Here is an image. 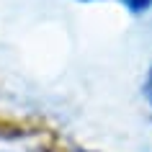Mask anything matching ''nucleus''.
I'll use <instances>...</instances> for the list:
<instances>
[{
    "label": "nucleus",
    "mask_w": 152,
    "mask_h": 152,
    "mask_svg": "<svg viewBox=\"0 0 152 152\" xmlns=\"http://www.w3.org/2000/svg\"><path fill=\"white\" fill-rule=\"evenodd\" d=\"M77 152H88V150H77Z\"/></svg>",
    "instance_id": "obj_4"
},
{
    "label": "nucleus",
    "mask_w": 152,
    "mask_h": 152,
    "mask_svg": "<svg viewBox=\"0 0 152 152\" xmlns=\"http://www.w3.org/2000/svg\"><path fill=\"white\" fill-rule=\"evenodd\" d=\"M142 96L147 98V103L152 106V64L147 70V77H144V85H142Z\"/></svg>",
    "instance_id": "obj_2"
},
{
    "label": "nucleus",
    "mask_w": 152,
    "mask_h": 152,
    "mask_svg": "<svg viewBox=\"0 0 152 152\" xmlns=\"http://www.w3.org/2000/svg\"><path fill=\"white\" fill-rule=\"evenodd\" d=\"M77 3H98V0H77Z\"/></svg>",
    "instance_id": "obj_3"
},
{
    "label": "nucleus",
    "mask_w": 152,
    "mask_h": 152,
    "mask_svg": "<svg viewBox=\"0 0 152 152\" xmlns=\"http://www.w3.org/2000/svg\"><path fill=\"white\" fill-rule=\"evenodd\" d=\"M132 16H144L152 10V0H119Z\"/></svg>",
    "instance_id": "obj_1"
}]
</instances>
